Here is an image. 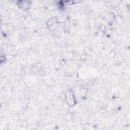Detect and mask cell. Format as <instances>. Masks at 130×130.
<instances>
[{"label": "cell", "mask_w": 130, "mask_h": 130, "mask_svg": "<svg viewBox=\"0 0 130 130\" xmlns=\"http://www.w3.org/2000/svg\"><path fill=\"white\" fill-rule=\"evenodd\" d=\"M67 101L69 105L74 106L76 103V101L74 96L73 92L71 90H69L67 92Z\"/></svg>", "instance_id": "6da1fadb"}, {"label": "cell", "mask_w": 130, "mask_h": 130, "mask_svg": "<svg viewBox=\"0 0 130 130\" xmlns=\"http://www.w3.org/2000/svg\"><path fill=\"white\" fill-rule=\"evenodd\" d=\"M20 4H18V5L20 6V8L23 10H26L29 9L30 4L29 2H25V1H19Z\"/></svg>", "instance_id": "7a4b0ae2"}]
</instances>
